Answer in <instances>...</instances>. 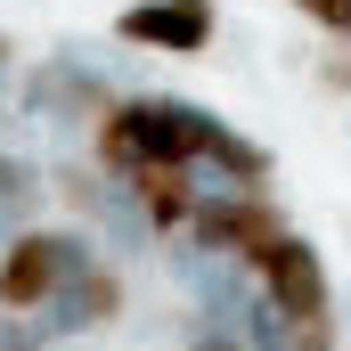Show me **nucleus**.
<instances>
[{
	"label": "nucleus",
	"mask_w": 351,
	"mask_h": 351,
	"mask_svg": "<svg viewBox=\"0 0 351 351\" xmlns=\"http://www.w3.org/2000/svg\"><path fill=\"white\" fill-rule=\"evenodd\" d=\"M188 351H245V335H221V327H196Z\"/></svg>",
	"instance_id": "ddd939ff"
},
{
	"label": "nucleus",
	"mask_w": 351,
	"mask_h": 351,
	"mask_svg": "<svg viewBox=\"0 0 351 351\" xmlns=\"http://www.w3.org/2000/svg\"><path fill=\"white\" fill-rule=\"evenodd\" d=\"M188 254L196 262H229V269H254L269 262V245L286 237V204L269 196V188H221V196H196V213H188Z\"/></svg>",
	"instance_id": "f03ea898"
},
{
	"label": "nucleus",
	"mask_w": 351,
	"mask_h": 351,
	"mask_svg": "<svg viewBox=\"0 0 351 351\" xmlns=\"http://www.w3.org/2000/svg\"><path fill=\"white\" fill-rule=\"evenodd\" d=\"M213 131H221V114L196 106V98H164V90L114 98V106L90 123V164L106 180H131L139 164H180V172H196Z\"/></svg>",
	"instance_id": "f257e3e1"
},
{
	"label": "nucleus",
	"mask_w": 351,
	"mask_h": 351,
	"mask_svg": "<svg viewBox=\"0 0 351 351\" xmlns=\"http://www.w3.org/2000/svg\"><path fill=\"white\" fill-rule=\"evenodd\" d=\"M25 106H41V114H66V123H98L106 106H114V90L98 82L90 66H41L33 82H25Z\"/></svg>",
	"instance_id": "6e6552de"
},
{
	"label": "nucleus",
	"mask_w": 351,
	"mask_h": 351,
	"mask_svg": "<svg viewBox=\"0 0 351 351\" xmlns=\"http://www.w3.org/2000/svg\"><path fill=\"white\" fill-rule=\"evenodd\" d=\"M213 33H221L213 0H131V8H114V41H131V49L204 58V49H213Z\"/></svg>",
	"instance_id": "39448f33"
},
{
	"label": "nucleus",
	"mask_w": 351,
	"mask_h": 351,
	"mask_svg": "<svg viewBox=\"0 0 351 351\" xmlns=\"http://www.w3.org/2000/svg\"><path fill=\"white\" fill-rule=\"evenodd\" d=\"M294 16H311L319 33H335V41H351V0H286Z\"/></svg>",
	"instance_id": "9b49d317"
},
{
	"label": "nucleus",
	"mask_w": 351,
	"mask_h": 351,
	"mask_svg": "<svg viewBox=\"0 0 351 351\" xmlns=\"http://www.w3.org/2000/svg\"><path fill=\"white\" fill-rule=\"evenodd\" d=\"M82 262H98V237L82 229H16L0 245V311H49V294L74 278Z\"/></svg>",
	"instance_id": "7ed1b4c3"
},
{
	"label": "nucleus",
	"mask_w": 351,
	"mask_h": 351,
	"mask_svg": "<svg viewBox=\"0 0 351 351\" xmlns=\"http://www.w3.org/2000/svg\"><path fill=\"white\" fill-rule=\"evenodd\" d=\"M123 311H131V286H123V269L98 254V262H82L58 294H49L41 319H49L58 343H82V335H98V327H123Z\"/></svg>",
	"instance_id": "423d86ee"
},
{
	"label": "nucleus",
	"mask_w": 351,
	"mask_h": 351,
	"mask_svg": "<svg viewBox=\"0 0 351 351\" xmlns=\"http://www.w3.org/2000/svg\"><path fill=\"white\" fill-rule=\"evenodd\" d=\"M0 66H16V41H8V33H0Z\"/></svg>",
	"instance_id": "4468645a"
},
{
	"label": "nucleus",
	"mask_w": 351,
	"mask_h": 351,
	"mask_svg": "<svg viewBox=\"0 0 351 351\" xmlns=\"http://www.w3.org/2000/svg\"><path fill=\"white\" fill-rule=\"evenodd\" d=\"M123 188H131V204H139V221H147V237H156V245L188 229V213H196V196H204L196 172H180V164H139Z\"/></svg>",
	"instance_id": "0eeeda50"
},
{
	"label": "nucleus",
	"mask_w": 351,
	"mask_h": 351,
	"mask_svg": "<svg viewBox=\"0 0 351 351\" xmlns=\"http://www.w3.org/2000/svg\"><path fill=\"white\" fill-rule=\"evenodd\" d=\"M204 164L221 172V188H269V180H278V156H269L262 139H245L237 123H221V131L204 139Z\"/></svg>",
	"instance_id": "1a4fd4ad"
},
{
	"label": "nucleus",
	"mask_w": 351,
	"mask_h": 351,
	"mask_svg": "<svg viewBox=\"0 0 351 351\" xmlns=\"http://www.w3.org/2000/svg\"><path fill=\"white\" fill-rule=\"evenodd\" d=\"M58 351H74V343H58Z\"/></svg>",
	"instance_id": "2eb2a0df"
},
{
	"label": "nucleus",
	"mask_w": 351,
	"mask_h": 351,
	"mask_svg": "<svg viewBox=\"0 0 351 351\" xmlns=\"http://www.w3.org/2000/svg\"><path fill=\"white\" fill-rule=\"evenodd\" d=\"M0 351H58V335H49V319L41 311H0Z\"/></svg>",
	"instance_id": "9d476101"
},
{
	"label": "nucleus",
	"mask_w": 351,
	"mask_h": 351,
	"mask_svg": "<svg viewBox=\"0 0 351 351\" xmlns=\"http://www.w3.org/2000/svg\"><path fill=\"white\" fill-rule=\"evenodd\" d=\"M254 294H262V311H278V319H335L327 254H319L302 229H286V237L269 245V262L254 269Z\"/></svg>",
	"instance_id": "20e7f679"
},
{
	"label": "nucleus",
	"mask_w": 351,
	"mask_h": 351,
	"mask_svg": "<svg viewBox=\"0 0 351 351\" xmlns=\"http://www.w3.org/2000/svg\"><path fill=\"white\" fill-rule=\"evenodd\" d=\"M319 90H327V98H351V41H335V49L319 58Z\"/></svg>",
	"instance_id": "f8f14e48"
}]
</instances>
